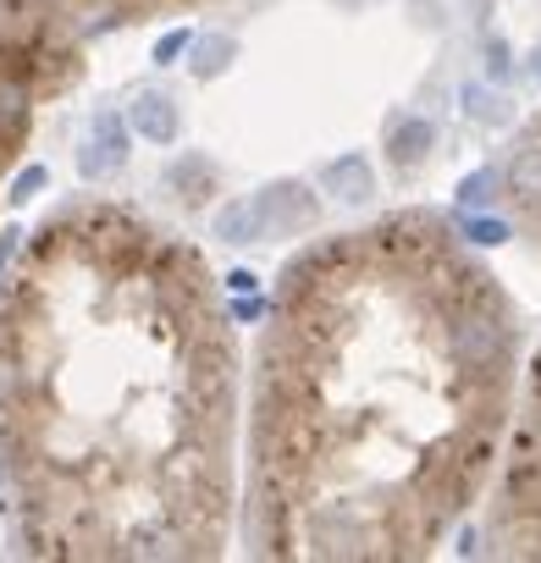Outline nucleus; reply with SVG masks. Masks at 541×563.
<instances>
[{"label":"nucleus","instance_id":"1","mask_svg":"<svg viewBox=\"0 0 541 563\" xmlns=\"http://www.w3.org/2000/svg\"><path fill=\"white\" fill-rule=\"evenodd\" d=\"M525 316L442 210L305 243L243 371L238 530L260 563H420L481 514Z\"/></svg>","mask_w":541,"mask_h":563},{"label":"nucleus","instance_id":"2","mask_svg":"<svg viewBox=\"0 0 541 563\" xmlns=\"http://www.w3.org/2000/svg\"><path fill=\"white\" fill-rule=\"evenodd\" d=\"M243 349L210 260L117 199L0 271V519L40 563H210L238 530Z\"/></svg>","mask_w":541,"mask_h":563},{"label":"nucleus","instance_id":"3","mask_svg":"<svg viewBox=\"0 0 541 563\" xmlns=\"http://www.w3.org/2000/svg\"><path fill=\"white\" fill-rule=\"evenodd\" d=\"M89 73V34L45 0H0V205L40 122Z\"/></svg>","mask_w":541,"mask_h":563},{"label":"nucleus","instance_id":"4","mask_svg":"<svg viewBox=\"0 0 541 563\" xmlns=\"http://www.w3.org/2000/svg\"><path fill=\"white\" fill-rule=\"evenodd\" d=\"M481 547L503 563H541V349L525 360L508 448L481 503Z\"/></svg>","mask_w":541,"mask_h":563},{"label":"nucleus","instance_id":"5","mask_svg":"<svg viewBox=\"0 0 541 563\" xmlns=\"http://www.w3.org/2000/svg\"><path fill=\"white\" fill-rule=\"evenodd\" d=\"M497 205L519 227V238L541 254V111L514 133V144L497 166Z\"/></svg>","mask_w":541,"mask_h":563},{"label":"nucleus","instance_id":"6","mask_svg":"<svg viewBox=\"0 0 541 563\" xmlns=\"http://www.w3.org/2000/svg\"><path fill=\"white\" fill-rule=\"evenodd\" d=\"M45 7H56L89 34V29H117V23H161L194 7H216V0H45Z\"/></svg>","mask_w":541,"mask_h":563},{"label":"nucleus","instance_id":"7","mask_svg":"<svg viewBox=\"0 0 541 563\" xmlns=\"http://www.w3.org/2000/svg\"><path fill=\"white\" fill-rule=\"evenodd\" d=\"M133 128H139V139H150V144H172V139H177V106H172L166 95H139V100H133Z\"/></svg>","mask_w":541,"mask_h":563},{"label":"nucleus","instance_id":"8","mask_svg":"<svg viewBox=\"0 0 541 563\" xmlns=\"http://www.w3.org/2000/svg\"><path fill=\"white\" fill-rule=\"evenodd\" d=\"M95 133H100V144L89 139V155H84V172H89V177H100V172L122 166V128H117V117H100V122H95Z\"/></svg>","mask_w":541,"mask_h":563},{"label":"nucleus","instance_id":"9","mask_svg":"<svg viewBox=\"0 0 541 563\" xmlns=\"http://www.w3.org/2000/svg\"><path fill=\"white\" fill-rule=\"evenodd\" d=\"M426 139H431V133H426V128H420V122H409V144H426ZM393 161H398V166H415V161H420V155H415V150H404V144H398V150H393Z\"/></svg>","mask_w":541,"mask_h":563}]
</instances>
